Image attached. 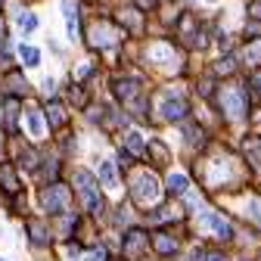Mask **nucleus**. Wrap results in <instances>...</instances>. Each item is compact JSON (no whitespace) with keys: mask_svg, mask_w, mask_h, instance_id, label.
<instances>
[{"mask_svg":"<svg viewBox=\"0 0 261 261\" xmlns=\"http://www.w3.org/2000/svg\"><path fill=\"white\" fill-rule=\"evenodd\" d=\"M146 149L152 152V159H155V162H168V149H165V143H162V140H152Z\"/></svg>","mask_w":261,"mask_h":261,"instance_id":"obj_28","label":"nucleus"},{"mask_svg":"<svg viewBox=\"0 0 261 261\" xmlns=\"http://www.w3.org/2000/svg\"><path fill=\"white\" fill-rule=\"evenodd\" d=\"M184 134H187V143H190V146H202V143H205V134H202L196 124H187Z\"/></svg>","mask_w":261,"mask_h":261,"instance_id":"obj_26","label":"nucleus"},{"mask_svg":"<svg viewBox=\"0 0 261 261\" xmlns=\"http://www.w3.org/2000/svg\"><path fill=\"white\" fill-rule=\"evenodd\" d=\"M69 96H72V103H75V106H84V90H81V87H75V84H72Z\"/></svg>","mask_w":261,"mask_h":261,"instance_id":"obj_34","label":"nucleus"},{"mask_svg":"<svg viewBox=\"0 0 261 261\" xmlns=\"http://www.w3.org/2000/svg\"><path fill=\"white\" fill-rule=\"evenodd\" d=\"M233 65H237V62L227 56V59H221V62L215 65V72H218V75H230V72H233Z\"/></svg>","mask_w":261,"mask_h":261,"instance_id":"obj_32","label":"nucleus"},{"mask_svg":"<svg viewBox=\"0 0 261 261\" xmlns=\"http://www.w3.org/2000/svg\"><path fill=\"white\" fill-rule=\"evenodd\" d=\"M25 93H28V81L19 72H10L7 75V96H25Z\"/></svg>","mask_w":261,"mask_h":261,"instance_id":"obj_16","label":"nucleus"},{"mask_svg":"<svg viewBox=\"0 0 261 261\" xmlns=\"http://www.w3.org/2000/svg\"><path fill=\"white\" fill-rule=\"evenodd\" d=\"M22 165L35 168V165H38V152H35V149H22Z\"/></svg>","mask_w":261,"mask_h":261,"instance_id":"obj_33","label":"nucleus"},{"mask_svg":"<svg viewBox=\"0 0 261 261\" xmlns=\"http://www.w3.org/2000/svg\"><path fill=\"white\" fill-rule=\"evenodd\" d=\"M0 193H7V196H19L22 193V180H19L16 168L7 165V162H0Z\"/></svg>","mask_w":261,"mask_h":261,"instance_id":"obj_10","label":"nucleus"},{"mask_svg":"<svg viewBox=\"0 0 261 261\" xmlns=\"http://www.w3.org/2000/svg\"><path fill=\"white\" fill-rule=\"evenodd\" d=\"M19 28L28 35V31H35V28H38V19L31 16V13H22V16H19Z\"/></svg>","mask_w":261,"mask_h":261,"instance_id":"obj_29","label":"nucleus"},{"mask_svg":"<svg viewBox=\"0 0 261 261\" xmlns=\"http://www.w3.org/2000/svg\"><path fill=\"white\" fill-rule=\"evenodd\" d=\"M100 184L103 187H118V174H115V165H112V162H103V165H100Z\"/></svg>","mask_w":261,"mask_h":261,"instance_id":"obj_20","label":"nucleus"},{"mask_svg":"<svg viewBox=\"0 0 261 261\" xmlns=\"http://www.w3.org/2000/svg\"><path fill=\"white\" fill-rule=\"evenodd\" d=\"M249 16L252 19H261V0H252V4H249Z\"/></svg>","mask_w":261,"mask_h":261,"instance_id":"obj_36","label":"nucleus"},{"mask_svg":"<svg viewBox=\"0 0 261 261\" xmlns=\"http://www.w3.org/2000/svg\"><path fill=\"white\" fill-rule=\"evenodd\" d=\"M0 155H4V134H0Z\"/></svg>","mask_w":261,"mask_h":261,"instance_id":"obj_38","label":"nucleus"},{"mask_svg":"<svg viewBox=\"0 0 261 261\" xmlns=\"http://www.w3.org/2000/svg\"><path fill=\"white\" fill-rule=\"evenodd\" d=\"M130 202L137 208H155L162 202V184L152 171L146 168L130 171Z\"/></svg>","mask_w":261,"mask_h":261,"instance_id":"obj_1","label":"nucleus"},{"mask_svg":"<svg viewBox=\"0 0 261 261\" xmlns=\"http://www.w3.org/2000/svg\"><path fill=\"white\" fill-rule=\"evenodd\" d=\"M75 190H78V196H81V202H84V208L96 218L103 212V196H100V184H96V177L90 174V171H75Z\"/></svg>","mask_w":261,"mask_h":261,"instance_id":"obj_3","label":"nucleus"},{"mask_svg":"<svg viewBox=\"0 0 261 261\" xmlns=\"http://www.w3.org/2000/svg\"><path fill=\"white\" fill-rule=\"evenodd\" d=\"M134 4H137V10H152L159 0H134Z\"/></svg>","mask_w":261,"mask_h":261,"instance_id":"obj_37","label":"nucleus"},{"mask_svg":"<svg viewBox=\"0 0 261 261\" xmlns=\"http://www.w3.org/2000/svg\"><path fill=\"white\" fill-rule=\"evenodd\" d=\"M246 155L255 162V165H261V137H246Z\"/></svg>","mask_w":261,"mask_h":261,"instance_id":"obj_22","label":"nucleus"},{"mask_svg":"<svg viewBox=\"0 0 261 261\" xmlns=\"http://www.w3.org/2000/svg\"><path fill=\"white\" fill-rule=\"evenodd\" d=\"M16 118H19V96H4V121H7V127H16Z\"/></svg>","mask_w":261,"mask_h":261,"instance_id":"obj_19","label":"nucleus"},{"mask_svg":"<svg viewBox=\"0 0 261 261\" xmlns=\"http://www.w3.org/2000/svg\"><path fill=\"white\" fill-rule=\"evenodd\" d=\"M62 13H65V25H69V38H78V7L72 0H62Z\"/></svg>","mask_w":261,"mask_h":261,"instance_id":"obj_15","label":"nucleus"},{"mask_svg":"<svg viewBox=\"0 0 261 261\" xmlns=\"http://www.w3.org/2000/svg\"><path fill=\"white\" fill-rule=\"evenodd\" d=\"M112 90H115V96H118L121 103H134L137 93H140V81L137 78H115Z\"/></svg>","mask_w":261,"mask_h":261,"instance_id":"obj_11","label":"nucleus"},{"mask_svg":"<svg viewBox=\"0 0 261 261\" xmlns=\"http://www.w3.org/2000/svg\"><path fill=\"white\" fill-rule=\"evenodd\" d=\"M152 246H155V252H159V255H177V240H174V237H168V233H155Z\"/></svg>","mask_w":261,"mask_h":261,"instance_id":"obj_18","label":"nucleus"},{"mask_svg":"<svg viewBox=\"0 0 261 261\" xmlns=\"http://www.w3.org/2000/svg\"><path fill=\"white\" fill-rule=\"evenodd\" d=\"M0 35H4V22H0Z\"/></svg>","mask_w":261,"mask_h":261,"instance_id":"obj_39","label":"nucleus"},{"mask_svg":"<svg viewBox=\"0 0 261 261\" xmlns=\"http://www.w3.org/2000/svg\"><path fill=\"white\" fill-rule=\"evenodd\" d=\"M118 19H121V25H130V31H140L143 28V19H140L137 10H121Z\"/></svg>","mask_w":261,"mask_h":261,"instance_id":"obj_21","label":"nucleus"},{"mask_svg":"<svg viewBox=\"0 0 261 261\" xmlns=\"http://www.w3.org/2000/svg\"><path fill=\"white\" fill-rule=\"evenodd\" d=\"M121 38H124V31H121L118 25L106 22V19H96V22L87 28V44H90L93 50H115V47L121 44Z\"/></svg>","mask_w":261,"mask_h":261,"instance_id":"obj_2","label":"nucleus"},{"mask_svg":"<svg viewBox=\"0 0 261 261\" xmlns=\"http://www.w3.org/2000/svg\"><path fill=\"white\" fill-rule=\"evenodd\" d=\"M187 187H190V180H187L184 174H168V190H171L174 196H184Z\"/></svg>","mask_w":261,"mask_h":261,"instance_id":"obj_25","label":"nucleus"},{"mask_svg":"<svg viewBox=\"0 0 261 261\" xmlns=\"http://www.w3.org/2000/svg\"><path fill=\"white\" fill-rule=\"evenodd\" d=\"M25 233H28L31 246H50V240H53V230H50V224L44 218H28L25 221Z\"/></svg>","mask_w":261,"mask_h":261,"instance_id":"obj_7","label":"nucleus"},{"mask_svg":"<svg viewBox=\"0 0 261 261\" xmlns=\"http://www.w3.org/2000/svg\"><path fill=\"white\" fill-rule=\"evenodd\" d=\"M47 121H50V127H65V121H69V112H65V106L59 103V100H50L47 103Z\"/></svg>","mask_w":261,"mask_h":261,"instance_id":"obj_13","label":"nucleus"},{"mask_svg":"<svg viewBox=\"0 0 261 261\" xmlns=\"http://www.w3.org/2000/svg\"><path fill=\"white\" fill-rule=\"evenodd\" d=\"M146 246H149V233L143 230V227H130V230L124 233V258H137V255H143Z\"/></svg>","mask_w":261,"mask_h":261,"instance_id":"obj_8","label":"nucleus"},{"mask_svg":"<svg viewBox=\"0 0 261 261\" xmlns=\"http://www.w3.org/2000/svg\"><path fill=\"white\" fill-rule=\"evenodd\" d=\"M243 62L249 65V69H258V65H261V38L246 44V50H243Z\"/></svg>","mask_w":261,"mask_h":261,"instance_id":"obj_17","label":"nucleus"},{"mask_svg":"<svg viewBox=\"0 0 261 261\" xmlns=\"http://www.w3.org/2000/svg\"><path fill=\"white\" fill-rule=\"evenodd\" d=\"M221 112H224V118H230V121H243L246 112H249L246 93L240 87H224L221 90Z\"/></svg>","mask_w":261,"mask_h":261,"instance_id":"obj_6","label":"nucleus"},{"mask_svg":"<svg viewBox=\"0 0 261 261\" xmlns=\"http://www.w3.org/2000/svg\"><path fill=\"white\" fill-rule=\"evenodd\" d=\"M19 56H22L25 65H38V62H41V53H38L35 47H25V44L19 47Z\"/></svg>","mask_w":261,"mask_h":261,"instance_id":"obj_27","label":"nucleus"},{"mask_svg":"<svg viewBox=\"0 0 261 261\" xmlns=\"http://www.w3.org/2000/svg\"><path fill=\"white\" fill-rule=\"evenodd\" d=\"M152 221H155V224H171V221H180V208H174V205H168V208H159Z\"/></svg>","mask_w":261,"mask_h":261,"instance_id":"obj_23","label":"nucleus"},{"mask_svg":"<svg viewBox=\"0 0 261 261\" xmlns=\"http://www.w3.org/2000/svg\"><path fill=\"white\" fill-rule=\"evenodd\" d=\"M249 221L261 227V199H252L249 202Z\"/></svg>","mask_w":261,"mask_h":261,"instance_id":"obj_30","label":"nucleus"},{"mask_svg":"<svg viewBox=\"0 0 261 261\" xmlns=\"http://www.w3.org/2000/svg\"><path fill=\"white\" fill-rule=\"evenodd\" d=\"M84 261H106V252H103V249H90Z\"/></svg>","mask_w":261,"mask_h":261,"instance_id":"obj_35","label":"nucleus"},{"mask_svg":"<svg viewBox=\"0 0 261 261\" xmlns=\"http://www.w3.org/2000/svg\"><path fill=\"white\" fill-rule=\"evenodd\" d=\"M25 118H28V134L41 140V137L47 134V121H44V112H38V109H28V115H25Z\"/></svg>","mask_w":261,"mask_h":261,"instance_id":"obj_14","label":"nucleus"},{"mask_svg":"<svg viewBox=\"0 0 261 261\" xmlns=\"http://www.w3.org/2000/svg\"><path fill=\"white\" fill-rule=\"evenodd\" d=\"M202 227H208L218 240H230V237H233L230 221H227L224 215H218V212H205V215H202Z\"/></svg>","mask_w":261,"mask_h":261,"instance_id":"obj_9","label":"nucleus"},{"mask_svg":"<svg viewBox=\"0 0 261 261\" xmlns=\"http://www.w3.org/2000/svg\"><path fill=\"white\" fill-rule=\"evenodd\" d=\"M146 62L155 65V69H162V72H177L180 69V53L168 41H155V44L146 47Z\"/></svg>","mask_w":261,"mask_h":261,"instance_id":"obj_4","label":"nucleus"},{"mask_svg":"<svg viewBox=\"0 0 261 261\" xmlns=\"http://www.w3.org/2000/svg\"><path fill=\"white\" fill-rule=\"evenodd\" d=\"M180 261H187V258H180Z\"/></svg>","mask_w":261,"mask_h":261,"instance_id":"obj_41","label":"nucleus"},{"mask_svg":"<svg viewBox=\"0 0 261 261\" xmlns=\"http://www.w3.org/2000/svg\"><path fill=\"white\" fill-rule=\"evenodd\" d=\"M112 261H124V258H112Z\"/></svg>","mask_w":261,"mask_h":261,"instance_id":"obj_40","label":"nucleus"},{"mask_svg":"<svg viewBox=\"0 0 261 261\" xmlns=\"http://www.w3.org/2000/svg\"><path fill=\"white\" fill-rule=\"evenodd\" d=\"M41 205L50 212V215H65L72 208V190L65 187V184H47L44 193H41Z\"/></svg>","mask_w":261,"mask_h":261,"instance_id":"obj_5","label":"nucleus"},{"mask_svg":"<svg viewBox=\"0 0 261 261\" xmlns=\"http://www.w3.org/2000/svg\"><path fill=\"white\" fill-rule=\"evenodd\" d=\"M124 146H127V152H130V155H143V149H146V146H143V137H140V134H134V130H130V134L124 137Z\"/></svg>","mask_w":261,"mask_h":261,"instance_id":"obj_24","label":"nucleus"},{"mask_svg":"<svg viewBox=\"0 0 261 261\" xmlns=\"http://www.w3.org/2000/svg\"><path fill=\"white\" fill-rule=\"evenodd\" d=\"M187 115V100L184 96H165L162 100V118L165 121H180Z\"/></svg>","mask_w":261,"mask_h":261,"instance_id":"obj_12","label":"nucleus"},{"mask_svg":"<svg viewBox=\"0 0 261 261\" xmlns=\"http://www.w3.org/2000/svg\"><path fill=\"white\" fill-rule=\"evenodd\" d=\"M196 261H224V252H212V249L196 252Z\"/></svg>","mask_w":261,"mask_h":261,"instance_id":"obj_31","label":"nucleus"}]
</instances>
